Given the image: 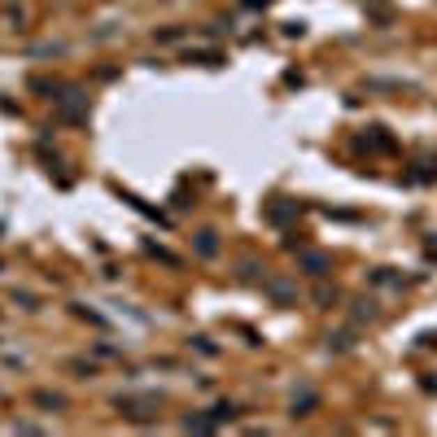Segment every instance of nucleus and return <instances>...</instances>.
Masks as SVG:
<instances>
[{
  "label": "nucleus",
  "mask_w": 437,
  "mask_h": 437,
  "mask_svg": "<svg viewBox=\"0 0 437 437\" xmlns=\"http://www.w3.org/2000/svg\"><path fill=\"white\" fill-rule=\"evenodd\" d=\"M267 293L276 298V302H293V298H298V289H293V284H284V280H271V284H267Z\"/></svg>",
  "instance_id": "obj_4"
},
{
  "label": "nucleus",
  "mask_w": 437,
  "mask_h": 437,
  "mask_svg": "<svg viewBox=\"0 0 437 437\" xmlns=\"http://www.w3.org/2000/svg\"><path fill=\"white\" fill-rule=\"evenodd\" d=\"M337 298H342V293H337L332 284H319V289H315V302H319V306H332Z\"/></svg>",
  "instance_id": "obj_6"
},
{
  "label": "nucleus",
  "mask_w": 437,
  "mask_h": 437,
  "mask_svg": "<svg viewBox=\"0 0 437 437\" xmlns=\"http://www.w3.org/2000/svg\"><path fill=\"white\" fill-rule=\"evenodd\" d=\"M84 96L79 92H70V96H61V118H70V123H84Z\"/></svg>",
  "instance_id": "obj_1"
},
{
  "label": "nucleus",
  "mask_w": 437,
  "mask_h": 437,
  "mask_svg": "<svg viewBox=\"0 0 437 437\" xmlns=\"http://www.w3.org/2000/svg\"><path fill=\"white\" fill-rule=\"evenodd\" d=\"M328 346H332V350H350V346H354V328H350V332H337V337H328Z\"/></svg>",
  "instance_id": "obj_7"
},
{
  "label": "nucleus",
  "mask_w": 437,
  "mask_h": 437,
  "mask_svg": "<svg viewBox=\"0 0 437 437\" xmlns=\"http://www.w3.org/2000/svg\"><path fill=\"white\" fill-rule=\"evenodd\" d=\"M315 407H319L315 390H302V394H293V415H311Z\"/></svg>",
  "instance_id": "obj_3"
},
{
  "label": "nucleus",
  "mask_w": 437,
  "mask_h": 437,
  "mask_svg": "<svg viewBox=\"0 0 437 437\" xmlns=\"http://www.w3.org/2000/svg\"><path fill=\"white\" fill-rule=\"evenodd\" d=\"M302 267L311 271V276H328V267H332V258L328 254H306L302 258Z\"/></svg>",
  "instance_id": "obj_2"
},
{
  "label": "nucleus",
  "mask_w": 437,
  "mask_h": 437,
  "mask_svg": "<svg viewBox=\"0 0 437 437\" xmlns=\"http://www.w3.org/2000/svg\"><path fill=\"white\" fill-rule=\"evenodd\" d=\"M197 250H201V254H215V250H219V240H215V232H201V240H197Z\"/></svg>",
  "instance_id": "obj_8"
},
{
  "label": "nucleus",
  "mask_w": 437,
  "mask_h": 437,
  "mask_svg": "<svg viewBox=\"0 0 437 437\" xmlns=\"http://www.w3.org/2000/svg\"><path fill=\"white\" fill-rule=\"evenodd\" d=\"M354 306H359V311H354V319H359V323H363V319H367V323H371V319H381V311H376V302H371V298L354 302Z\"/></svg>",
  "instance_id": "obj_5"
}]
</instances>
